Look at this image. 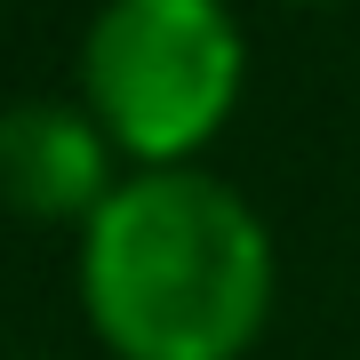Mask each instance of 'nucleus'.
<instances>
[{
  "label": "nucleus",
  "instance_id": "f257e3e1",
  "mask_svg": "<svg viewBox=\"0 0 360 360\" xmlns=\"http://www.w3.org/2000/svg\"><path fill=\"white\" fill-rule=\"evenodd\" d=\"M272 281L264 217L208 168H136L80 224V312L120 360H240Z\"/></svg>",
  "mask_w": 360,
  "mask_h": 360
},
{
  "label": "nucleus",
  "instance_id": "f03ea898",
  "mask_svg": "<svg viewBox=\"0 0 360 360\" xmlns=\"http://www.w3.org/2000/svg\"><path fill=\"white\" fill-rule=\"evenodd\" d=\"M248 89V32L224 0H104L80 40V104L136 168H193Z\"/></svg>",
  "mask_w": 360,
  "mask_h": 360
},
{
  "label": "nucleus",
  "instance_id": "7ed1b4c3",
  "mask_svg": "<svg viewBox=\"0 0 360 360\" xmlns=\"http://www.w3.org/2000/svg\"><path fill=\"white\" fill-rule=\"evenodd\" d=\"M112 136L89 104H8L0 112V200L32 224H89L112 193Z\"/></svg>",
  "mask_w": 360,
  "mask_h": 360
},
{
  "label": "nucleus",
  "instance_id": "20e7f679",
  "mask_svg": "<svg viewBox=\"0 0 360 360\" xmlns=\"http://www.w3.org/2000/svg\"><path fill=\"white\" fill-rule=\"evenodd\" d=\"M304 8H312V0H304Z\"/></svg>",
  "mask_w": 360,
  "mask_h": 360
}]
</instances>
